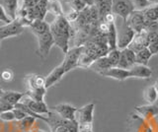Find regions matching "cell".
Here are the masks:
<instances>
[{
    "label": "cell",
    "instance_id": "1",
    "mask_svg": "<svg viewBox=\"0 0 158 132\" xmlns=\"http://www.w3.org/2000/svg\"><path fill=\"white\" fill-rule=\"evenodd\" d=\"M51 33L54 40V45H56L61 51L65 54L69 50V42L74 38L75 31L71 26V23L62 16L54 17L53 21L49 23Z\"/></svg>",
    "mask_w": 158,
    "mask_h": 132
},
{
    "label": "cell",
    "instance_id": "2",
    "mask_svg": "<svg viewBox=\"0 0 158 132\" xmlns=\"http://www.w3.org/2000/svg\"><path fill=\"white\" fill-rule=\"evenodd\" d=\"M27 91L25 95L37 102H44L47 89L44 86V78L38 74H30L25 78Z\"/></svg>",
    "mask_w": 158,
    "mask_h": 132
},
{
    "label": "cell",
    "instance_id": "3",
    "mask_svg": "<svg viewBox=\"0 0 158 132\" xmlns=\"http://www.w3.org/2000/svg\"><path fill=\"white\" fill-rule=\"evenodd\" d=\"M120 18V17H118ZM116 24V23H115ZM117 28V47L118 50H125L128 47L130 43L135 36V32L127 25V21L120 18V22L116 24Z\"/></svg>",
    "mask_w": 158,
    "mask_h": 132
},
{
    "label": "cell",
    "instance_id": "4",
    "mask_svg": "<svg viewBox=\"0 0 158 132\" xmlns=\"http://www.w3.org/2000/svg\"><path fill=\"white\" fill-rule=\"evenodd\" d=\"M127 23L135 32V34L146 31L148 26L151 24L146 20L144 14H143V11H137V10H135L128 16Z\"/></svg>",
    "mask_w": 158,
    "mask_h": 132
},
{
    "label": "cell",
    "instance_id": "5",
    "mask_svg": "<svg viewBox=\"0 0 158 132\" xmlns=\"http://www.w3.org/2000/svg\"><path fill=\"white\" fill-rule=\"evenodd\" d=\"M81 52H82V46H73L71 48H69L67 52L64 54V58H63L61 65L63 67L64 71H65V73L78 67V62L81 55Z\"/></svg>",
    "mask_w": 158,
    "mask_h": 132
},
{
    "label": "cell",
    "instance_id": "6",
    "mask_svg": "<svg viewBox=\"0 0 158 132\" xmlns=\"http://www.w3.org/2000/svg\"><path fill=\"white\" fill-rule=\"evenodd\" d=\"M135 11V6L131 0H113L112 13L114 15L127 21L128 16Z\"/></svg>",
    "mask_w": 158,
    "mask_h": 132
},
{
    "label": "cell",
    "instance_id": "7",
    "mask_svg": "<svg viewBox=\"0 0 158 132\" xmlns=\"http://www.w3.org/2000/svg\"><path fill=\"white\" fill-rule=\"evenodd\" d=\"M95 104L90 102L83 106L80 109H77L75 114V120L78 122L79 126H86L93 124V115Z\"/></svg>",
    "mask_w": 158,
    "mask_h": 132
},
{
    "label": "cell",
    "instance_id": "8",
    "mask_svg": "<svg viewBox=\"0 0 158 132\" xmlns=\"http://www.w3.org/2000/svg\"><path fill=\"white\" fill-rule=\"evenodd\" d=\"M24 29L25 27L17 19L3 26H0V41L21 35L24 32Z\"/></svg>",
    "mask_w": 158,
    "mask_h": 132
},
{
    "label": "cell",
    "instance_id": "9",
    "mask_svg": "<svg viewBox=\"0 0 158 132\" xmlns=\"http://www.w3.org/2000/svg\"><path fill=\"white\" fill-rule=\"evenodd\" d=\"M38 40V53L42 58H46L49 51H51L52 46L54 45V40L51 31H48L42 35L37 36Z\"/></svg>",
    "mask_w": 158,
    "mask_h": 132
},
{
    "label": "cell",
    "instance_id": "10",
    "mask_svg": "<svg viewBox=\"0 0 158 132\" xmlns=\"http://www.w3.org/2000/svg\"><path fill=\"white\" fill-rule=\"evenodd\" d=\"M21 102L28 106L30 110L33 112L39 115H44V116H48L51 112V109L47 106V104L44 102H37L32 100L31 98L27 97L25 95V97L22 99Z\"/></svg>",
    "mask_w": 158,
    "mask_h": 132
},
{
    "label": "cell",
    "instance_id": "11",
    "mask_svg": "<svg viewBox=\"0 0 158 132\" xmlns=\"http://www.w3.org/2000/svg\"><path fill=\"white\" fill-rule=\"evenodd\" d=\"M51 110L54 111L63 119L74 120L75 119V114L77 109L69 104H58L51 107Z\"/></svg>",
    "mask_w": 158,
    "mask_h": 132
},
{
    "label": "cell",
    "instance_id": "12",
    "mask_svg": "<svg viewBox=\"0 0 158 132\" xmlns=\"http://www.w3.org/2000/svg\"><path fill=\"white\" fill-rule=\"evenodd\" d=\"M136 64L135 62V52L130 50L128 47L125 48V50H121V56L120 60H118V66L123 68V69H131V68Z\"/></svg>",
    "mask_w": 158,
    "mask_h": 132
},
{
    "label": "cell",
    "instance_id": "13",
    "mask_svg": "<svg viewBox=\"0 0 158 132\" xmlns=\"http://www.w3.org/2000/svg\"><path fill=\"white\" fill-rule=\"evenodd\" d=\"M148 45H149V42H148L147 31H143L135 34L133 40L130 43V46H128V48L136 53L139 50H143V48L148 47Z\"/></svg>",
    "mask_w": 158,
    "mask_h": 132
},
{
    "label": "cell",
    "instance_id": "14",
    "mask_svg": "<svg viewBox=\"0 0 158 132\" xmlns=\"http://www.w3.org/2000/svg\"><path fill=\"white\" fill-rule=\"evenodd\" d=\"M94 6L98 11L99 20L103 22L108 15L112 14L113 0H94Z\"/></svg>",
    "mask_w": 158,
    "mask_h": 132
},
{
    "label": "cell",
    "instance_id": "15",
    "mask_svg": "<svg viewBox=\"0 0 158 132\" xmlns=\"http://www.w3.org/2000/svg\"><path fill=\"white\" fill-rule=\"evenodd\" d=\"M100 75L104 77H110L113 79H116L118 81H123L127 79V78H131V72L127 69H123L120 67H112L110 69H108L106 71H104L100 73Z\"/></svg>",
    "mask_w": 158,
    "mask_h": 132
},
{
    "label": "cell",
    "instance_id": "16",
    "mask_svg": "<svg viewBox=\"0 0 158 132\" xmlns=\"http://www.w3.org/2000/svg\"><path fill=\"white\" fill-rule=\"evenodd\" d=\"M64 74H66V73L64 71L62 65L60 64L56 66L46 78H44V86H46V89H48V88L56 85L57 82L61 80V78L63 77Z\"/></svg>",
    "mask_w": 158,
    "mask_h": 132
},
{
    "label": "cell",
    "instance_id": "17",
    "mask_svg": "<svg viewBox=\"0 0 158 132\" xmlns=\"http://www.w3.org/2000/svg\"><path fill=\"white\" fill-rule=\"evenodd\" d=\"M0 6H1L7 16L11 20H16L17 12L19 9V0H0Z\"/></svg>",
    "mask_w": 158,
    "mask_h": 132
},
{
    "label": "cell",
    "instance_id": "18",
    "mask_svg": "<svg viewBox=\"0 0 158 132\" xmlns=\"http://www.w3.org/2000/svg\"><path fill=\"white\" fill-rule=\"evenodd\" d=\"M25 97V93L15 92V91H6L3 93V95L0 99V102L7 104L9 106H15L18 102L22 101V99Z\"/></svg>",
    "mask_w": 158,
    "mask_h": 132
},
{
    "label": "cell",
    "instance_id": "19",
    "mask_svg": "<svg viewBox=\"0 0 158 132\" xmlns=\"http://www.w3.org/2000/svg\"><path fill=\"white\" fill-rule=\"evenodd\" d=\"M48 0H39L33 7V18L35 20H44L48 14Z\"/></svg>",
    "mask_w": 158,
    "mask_h": 132
},
{
    "label": "cell",
    "instance_id": "20",
    "mask_svg": "<svg viewBox=\"0 0 158 132\" xmlns=\"http://www.w3.org/2000/svg\"><path fill=\"white\" fill-rule=\"evenodd\" d=\"M128 70L131 72V76L133 78L146 79V78H150L152 75V70L147 65L135 64L131 69H128Z\"/></svg>",
    "mask_w": 158,
    "mask_h": 132
},
{
    "label": "cell",
    "instance_id": "21",
    "mask_svg": "<svg viewBox=\"0 0 158 132\" xmlns=\"http://www.w3.org/2000/svg\"><path fill=\"white\" fill-rule=\"evenodd\" d=\"M29 28L31 29L32 33L35 36H39L44 34L48 31H51V28H49V23L46 22L44 20H35L31 25L29 26Z\"/></svg>",
    "mask_w": 158,
    "mask_h": 132
},
{
    "label": "cell",
    "instance_id": "22",
    "mask_svg": "<svg viewBox=\"0 0 158 132\" xmlns=\"http://www.w3.org/2000/svg\"><path fill=\"white\" fill-rule=\"evenodd\" d=\"M112 64H111V62L110 60H109V58L106 56H103V57H100V58H98L97 60L94 61L91 66L89 67V68H91V69H93L94 71H96L98 72L99 74L104 71H106L108 69H110V68H112Z\"/></svg>",
    "mask_w": 158,
    "mask_h": 132
},
{
    "label": "cell",
    "instance_id": "23",
    "mask_svg": "<svg viewBox=\"0 0 158 132\" xmlns=\"http://www.w3.org/2000/svg\"><path fill=\"white\" fill-rule=\"evenodd\" d=\"M106 37H107V42H108L110 50L118 48L117 47V28H116L115 21L109 23L108 32L106 34Z\"/></svg>",
    "mask_w": 158,
    "mask_h": 132
},
{
    "label": "cell",
    "instance_id": "24",
    "mask_svg": "<svg viewBox=\"0 0 158 132\" xmlns=\"http://www.w3.org/2000/svg\"><path fill=\"white\" fill-rule=\"evenodd\" d=\"M135 110L140 115L144 117V118H150V117L158 115V106H156L154 105H146V106H136Z\"/></svg>",
    "mask_w": 158,
    "mask_h": 132
},
{
    "label": "cell",
    "instance_id": "25",
    "mask_svg": "<svg viewBox=\"0 0 158 132\" xmlns=\"http://www.w3.org/2000/svg\"><path fill=\"white\" fill-rule=\"evenodd\" d=\"M153 56V54L148 50V47L143 48V50H139L135 53V62L136 64H141V65H147L148 61L150 60V58Z\"/></svg>",
    "mask_w": 158,
    "mask_h": 132
},
{
    "label": "cell",
    "instance_id": "26",
    "mask_svg": "<svg viewBox=\"0 0 158 132\" xmlns=\"http://www.w3.org/2000/svg\"><path fill=\"white\" fill-rule=\"evenodd\" d=\"M53 14L54 17L62 16L63 14V8L59 0H48V13Z\"/></svg>",
    "mask_w": 158,
    "mask_h": 132
},
{
    "label": "cell",
    "instance_id": "27",
    "mask_svg": "<svg viewBox=\"0 0 158 132\" xmlns=\"http://www.w3.org/2000/svg\"><path fill=\"white\" fill-rule=\"evenodd\" d=\"M148 35V50H150V52L153 55L158 54V33L157 32H150L147 31Z\"/></svg>",
    "mask_w": 158,
    "mask_h": 132
},
{
    "label": "cell",
    "instance_id": "28",
    "mask_svg": "<svg viewBox=\"0 0 158 132\" xmlns=\"http://www.w3.org/2000/svg\"><path fill=\"white\" fill-rule=\"evenodd\" d=\"M143 99H144V101L147 102L148 105H153L157 101L158 92H157L154 85L148 87L144 90V93H143Z\"/></svg>",
    "mask_w": 158,
    "mask_h": 132
},
{
    "label": "cell",
    "instance_id": "29",
    "mask_svg": "<svg viewBox=\"0 0 158 132\" xmlns=\"http://www.w3.org/2000/svg\"><path fill=\"white\" fill-rule=\"evenodd\" d=\"M143 14L146 18V20L149 23L157 22L158 21V3H155L154 5H151L145 10H143Z\"/></svg>",
    "mask_w": 158,
    "mask_h": 132
},
{
    "label": "cell",
    "instance_id": "30",
    "mask_svg": "<svg viewBox=\"0 0 158 132\" xmlns=\"http://www.w3.org/2000/svg\"><path fill=\"white\" fill-rule=\"evenodd\" d=\"M35 121H36V118H35V117L27 115L22 120L18 121V129L22 132H27L29 130H31L33 128Z\"/></svg>",
    "mask_w": 158,
    "mask_h": 132
},
{
    "label": "cell",
    "instance_id": "31",
    "mask_svg": "<svg viewBox=\"0 0 158 132\" xmlns=\"http://www.w3.org/2000/svg\"><path fill=\"white\" fill-rule=\"evenodd\" d=\"M120 56H121V50H118V48H115V50H110L107 54V57L109 58V60H110L113 67L118 66V60H120Z\"/></svg>",
    "mask_w": 158,
    "mask_h": 132
},
{
    "label": "cell",
    "instance_id": "32",
    "mask_svg": "<svg viewBox=\"0 0 158 132\" xmlns=\"http://www.w3.org/2000/svg\"><path fill=\"white\" fill-rule=\"evenodd\" d=\"M131 2L135 6V10L137 11H143L152 5V3L148 0H131Z\"/></svg>",
    "mask_w": 158,
    "mask_h": 132
},
{
    "label": "cell",
    "instance_id": "33",
    "mask_svg": "<svg viewBox=\"0 0 158 132\" xmlns=\"http://www.w3.org/2000/svg\"><path fill=\"white\" fill-rule=\"evenodd\" d=\"M69 7L73 9V10H75L76 12L80 13L87 7V5L82 1V0H74V1H72L70 4H69Z\"/></svg>",
    "mask_w": 158,
    "mask_h": 132
},
{
    "label": "cell",
    "instance_id": "34",
    "mask_svg": "<svg viewBox=\"0 0 158 132\" xmlns=\"http://www.w3.org/2000/svg\"><path fill=\"white\" fill-rule=\"evenodd\" d=\"M79 16V13L76 12L75 10H73V9L69 8V10L67 12H64V17L66 18V20L70 23H73L74 21L76 20Z\"/></svg>",
    "mask_w": 158,
    "mask_h": 132
},
{
    "label": "cell",
    "instance_id": "35",
    "mask_svg": "<svg viewBox=\"0 0 158 132\" xmlns=\"http://www.w3.org/2000/svg\"><path fill=\"white\" fill-rule=\"evenodd\" d=\"M0 119L3 120V121H13L15 120V115H14V112L13 110H5L3 111L1 114H0Z\"/></svg>",
    "mask_w": 158,
    "mask_h": 132
},
{
    "label": "cell",
    "instance_id": "36",
    "mask_svg": "<svg viewBox=\"0 0 158 132\" xmlns=\"http://www.w3.org/2000/svg\"><path fill=\"white\" fill-rule=\"evenodd\" d=\"M14 78V73L11 69H5L1 73V79L5 82L12 81Z\"/></svg>",
    "mask_w": 158,
    "mask_h": 132
},
{
    "label": "cell",
    "instance_id": "37",
    "mask_svg": "<svg viewBox=\"0 0 158 132\" xmlns=\"http://www.w3.org/2000/svg\"><path fill=\"white\" fill-rule=\"evenodd\" d=\"M13 112H14V115H15V120H17V121L22 120L23 118H25V117L27 116V114H25L22 110L17 109V107H14Z\"/></svg>",
    "mask_w": 158,
    "mask_h": 132
},
{
    "label": "cell",
    "instance_id": "38",
    "mask_svg": "<svg viewBox=\"0 0 158 132\" xmlns=\"http://www.w3.org/2000/svg\"><path fill=\"white\" fill-rule=\"evenodd\" d=\"M0 21L5 23V24H8L10 22H12V20L7 16V14L5 13L4 9L1 6H0Z\"/></svg>",
    "mask_w": 158,
    "mask_h": 132
},
{
    "label": "cell",
    "instance_id": "39",
    "mask_svg": "<svg viewBox=\"0 0 158 132\" xmlns=\"http://www.w3.org/2000/svg\"><path fill=\"white\" fill-rule=\"evenodd\" d=\"M13 109H14V106H9L7 104H4V102H0V114H1L2 112L5 111V110H12Z\"/></svg>",
    "mask_w": 158,
    "mask_h": 132
},
{
    "label": "cell",
    "instance_id": "40",
    "mask_svg": "<svg viewBox=\"0 0 158 132\" xmlns=\"http://www.w3.org/2000/svg\"><path fill=\"white\" fill-rule=\"evenodd\" d=\"M79 132H93V130H92V125L79 126Z\"/></svg>",
    "mask_w": 158,
    "mask_h": 132
},
{
    "label": "cell",
    "instance_id": "41",
    "mask_svg": "<svg viewBox=\"0 0 158 132\" xmlns=\"http://www.w3.org/2000/svg\"><path fill=\"white\" fill-rule=\"evenodd\" d=\"M82 1L85 3L87 6H92V5H94V0H82Z\"/></svg>",
    "mask_w": 158,
    "mask_h": 132
},
{
    "label": "cell",
    "instance_id": "42",
    "mask_svg": "<svg viewBox=\"0 0 158 132\" xmlns=\"http://www.w3.org/2000/svg\"><path fill=\"white\" fill-rule=\"evenodd\" d=\"M27 132H46V131H44V130H40V129H35V130L31 129V130H29V131H27Z\"/></svg>",
    "mask_w": 158,
    "mask_h": 132
},
{
    "label": "cell",
    "instance_id": "43",
    "mask_svg": "<svg viewBox=\"0 0 158 132\" xmlns=\"http://www.w3.org/2000/svg\"><path fill=\"white\" fill-rule=\"evenodd\" d=\"M72 1H74V0H63V3H65V4H68V5H69V4H70Z\"/></svg>",
    "mask_w": 158,
    "mask_h": 132
},
{
    "label": "cell",
    "instance_id": "44",
    "mask_svg": "<svg viewBox=\"0 0 158 132\" xmlns=\"http://www.w3.org/2000/svg\"><path fill=\"white\" fill-rule=\"evenodd\" d=\"M3 93H4V91L2 90V88H0V99H1V97H2V95H3Z\"/></svg>",
    "mask_w": 158,
    "mask_h": 132
},
{
    "label": "cell",
    "instance_id": "45",
    "mask_svg": "<svg viewBox=\"0 0 158 132\" xmlns=\"http://www.w3.org/2000/svg\"><path fill=\"white\" fill-rule=\"evenodd\" d=\"M155 88H156V90H157V92H158V80L156 81V83H155Z\"/></svg>",
    "mask_w": 158,
    "mask_h": 132
},
{
    "label": "cell",
    "instance_id": "46",
    "mask_svg": "<svg viewBox=\"0 0 158 132\" xmlns=\"http://www.w3.org/2000/svg\"><path fill=\"white\" fill-rule=\"evenodd\" d=\"M156 32L158 33V21L156 22Z\"/></svg>",
    "mask_w": 158,
    "mask_h": 132
},
{
    "label": "cell",
    "instance_id": "47",
    "mask_svg": "<svg viewBox=\"0 0 158 132\" xmlns=\"http://www.w3.org/2000/svg\"><path fill=\"white\" fill-rule=\"evenodd\" d=\"M148 1H150L151 3H154L155 1H157V0H148Z\"/></svg>",
    "mask_w": 158,
    "mask_h": 132
}]
</instances>
